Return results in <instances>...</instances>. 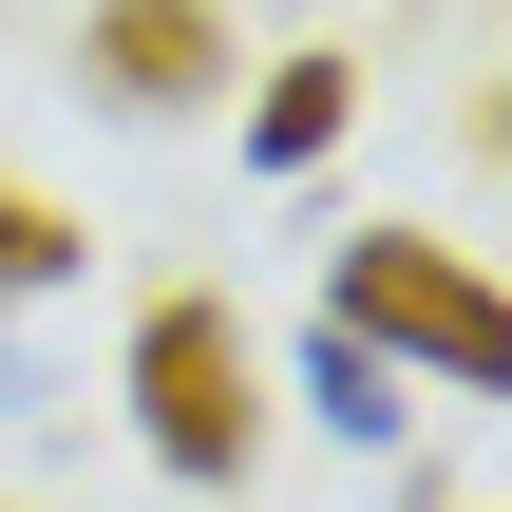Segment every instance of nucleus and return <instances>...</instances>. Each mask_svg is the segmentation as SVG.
I'll use <instances>...</instances> for the list:
<instances>
[{
	"instance_id": "nucleus-1",
	"label": "nucleus",
	"mask_w": 512,
	"mask_h": 512,
	"mask_svg": "<svg viewBox=\"0 0 512 512\" xmlns=\"http://www.w3.org/2000/svg\"><path fill=\"white\" fill-rule=\"evenodd\" d=\"M323 323H361L399 380H456V399H494V380H512V304H494V266H475V247H437V228H342Z\"/></svg>"
},
{
	"instance_id": "nucleus-2",
	"label": "nucleus",
	"mask_w": 512,
	"mask_h": 512,
	"mask_svg": "<svg viewBox=\"0 0 512 512\" xmlns=\"http://www.w3.org/2000/svg\"><path fill=\"white\" fill-rule=\"evenodd\" d=\"M133 437H152L190 494H247V456H266V342H247L228 285H171V304L133 323Z\"/></svg>"
},
{
	"instance_id": "nucleus-3",
	"label": "nucleus",
	"mask_w": 512,
	"mask_h": 512,
	"mask_svg": "<svg viewBox=\"0 0 512 512\" xmlns=\"http://www.w3.org/2000/svg\"><path fill=\"white\" fill-rule=\"evenodd\" d=\"M76 95H114V114H209V95H228V0H95V19H76Z\"/></svg>"
},
{
	"instance_id": "nucleus-4",
	"label": "nucleus",
	"mask_w": 512,
	"mask_h": 512,
	"mask_svg": "<svg viewBox=\"0 0 512 512\" xmlns=\"http://www.w3.org/2000/svg\"><path fill=\"white\" fill-rule=\"evenodd\" d=\"M361 133V57H266L247 76V171H323Z\"/></svg>"
},
{
	"instance_id": "nucleus-5",
	"label": "nucleus",
	"mask_w": 512,
	"mask_h": 512,
	"mask_svg": "<svg viewBox=\"0 0 512 512\" xmlns=\"http://www.w3.org/2000/svg\"><path fill=\"white\" fill-rule=\"evenodd\" d=\"M304 399H323V437H361V456H399V437H418V399H399V361H380L361 323H323V342H304Z\"/></svg>"
},
{
	"instance_id": "nucleus-6",
	"label": "nucleus",
	"mask_w": 512,
	"mask_h": 512,
	"mask_svg": "<svg viewBox=\"0 0 512 512\" xmlns=\"http://www.w3.org/2000/svg\"><path fill=\"white\" fill-rule=\"evenodd\" d=\"M19 399H38V380H19V342H0V418H19Z\"/></svg>"
}]
</instances>
